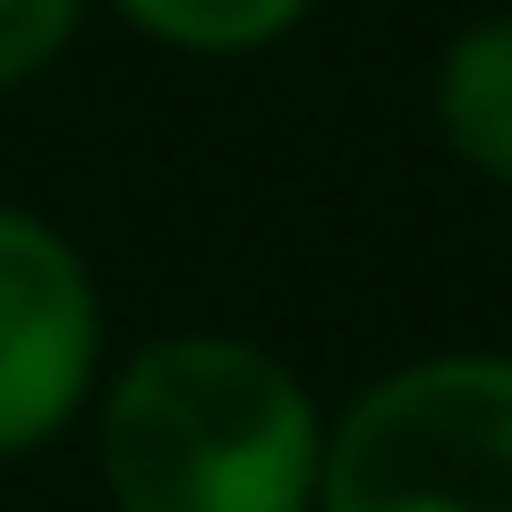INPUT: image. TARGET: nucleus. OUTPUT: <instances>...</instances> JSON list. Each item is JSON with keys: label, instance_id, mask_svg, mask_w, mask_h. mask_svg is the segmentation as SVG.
Listing matches in <instances>:
<instances>
[{"label": "nucleus", "instance_id": "nucleus-1", "mask_svg": "<svg viewBox=\"0 0 512 512\" xmlns=\"http://www.w3.org/2000/svg\"><path fill=\"white\" fill-rule=\"evenodd\" d=\"M325 410L291 350L239 325H163L94 393L103 512H316Z\"/></svg>", "mask_w": 512, "mask_h": 512}, {"label": "nucleus", "instance_id": "nucleus-2", "mask_svg": "<svg viewBox=\"0 0 512 512\" xmlns=\"http://www.w3.org/2000/svg\"><path fill=\"white\" fill-rule=\"evenodd\" d=\"M316 512H512V342H444L325 410Z\"/></svg>", "mask_w": 512, "mask_h": 512}, {"label": "nucleus", "instance_id": "nucleus-3", "mask_svg": "<svg viewBox=\"0 0 512 512\" xmlns=\"http://www.w3.org/2000/svg\"><path fill=\"white\" fill-rule=\"evenodd\" d=\"M111 359V291L86 239L26 197H0V470L86 436Z\"/></svg>", "mask_w": 512, "mask_h": 512}, {"label": "nucleus", "instance_id": "nucleus-4", "mask_svg": "<svg viewBox=\"0 0 512 512\" xmlns=\"http://www.w3.org/2000/svg\"><path fill=\"white\" fill-rule=\"evenodd\" d=\"M427 128L478 188L512 197V9H478L436 43Z\"/></svg>", "mask_w": 512, "mask_h": 512}, {"label": "nucleus", "instance_id": "nucleus-5", "mask_svg": "<svg viewBox=\"0 0 512 512\" xmlns=\"http://www.w3.org/2000/svg\"><path fill=\"white\" fill-rule=\"evenodd\" d=\"M94 9L171 60L222 69V60H265L291 35H308V18L325 0H94Z\"/></svg>", "mask_w": 512, "mask_h": 512}, {"label": "nucleus", "instance_id": "nucleus-6", "mask_svg": "<svg viewBox=\"0 0 512 512\" xmlns=\"http://www.w3.org/2000/svg\"><path fill=\"white\" fill-rule=\"evenodd\" d=\"M103 18L94 0H0V103H18L26 86L77 52V35Z\"/></svg>", "mask_w": 512, "mask_h": 512}]
</instances>
